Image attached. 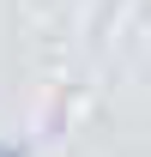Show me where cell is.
<instances>
[{"instance_id":"cell-1","label":"cell","mask_w":151,"mask_h":157,"mask_svg":"<svg viewBox=\"0 0 151 157\" xmlns=\"http://www.w3.org/2000/svg\"><path fill=\"white\" fill-rule=\"evenodd\" d=\"M0 157H18V145H0Z\"/></svg>"}]
</instances>
